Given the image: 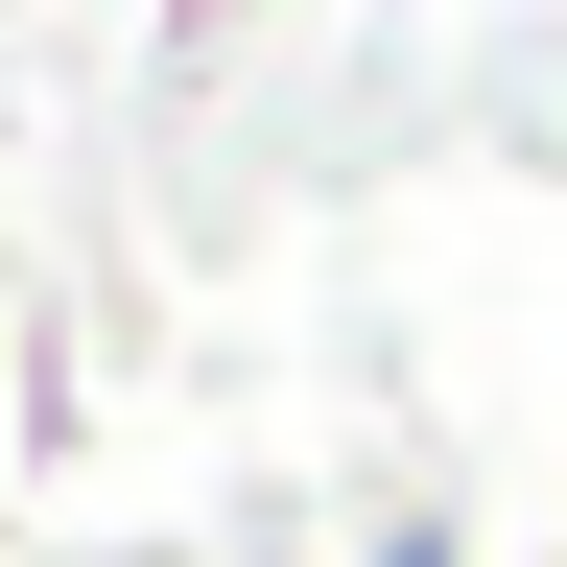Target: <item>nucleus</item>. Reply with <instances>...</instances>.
Here are the masks:
<instances>
[{
  "instance_id": "nucleus-1",
  "label": "nucleus",
  "mask_w": 567,
  "mask_h": 567,
  "mask_svg": "<svg viewBox=\"0 0 567 567\" xmlns=\"http://www.w3.org/2000/svg\"><path fill=\"white\" fill-rule=\"evenodd\" d=\"M402 567H450V544H402Z\"/></svg>"
}]
</instances>
